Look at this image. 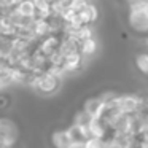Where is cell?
I'll return each mask as SVG.
<instances>
[{"label": "cell", "instance_id": "obj_1", "mask_svg": "<svg viewBox=\"0 0 148 148\" xmlns=\"http://www.w3.org/2000/svg\"><path fill=\"white\" fill-rule=\"evenodd\" d=\"M64 83V78L58 77V75L51 73V72H42V73H34L30 75V80L27 88L34 91V92L40 94V96H54L59 92Z\"/></svg>", "mask_w": 148, "mask_h": 148}, {"label": "cell", "instance_id": "obj_2", "mask_svg": "<svg viewBox=\"0 0 148 148\" xmlns=\"http://www.w3.org/2000/svg\"><path fill=\"white\" fill-rule=\"evenodd\" d=\"M127 26L134 34L142 37L148 35V10L145 0L131 2L127 8Z\"/></svg>", "mask_w": 148, "mask_h": 148}, {"label": "cell", "instance_id": "obj_3", "mask_svg": "<svg viewBox=\"0 0 148 148\" xmlns=\"http://www.w3.org/2000/svg\"><path fill=\"white\" fill-rule=\"evenodd\" d=\"M84 62H86V58L81 54V51H77V53H72V54L65 56L62 69H64L65 75L69 77V75H73L77 72H80L83 69Z\"/></svg>", "mask_w": 148, "mask_h": 148}, {"label": "cell", "instance_id": "obj_4", "mask_svg": "<svg viewBox=\"0 0 148 148\" xmlns=\"http://www.w3.org/2000/svg\"><path fill=\"white\" fill-rule=\"evenodd\" d=\"M49 145H51V148H72L73 142H72V137L69 134V129H54L49 134Z\"/></svg>", "mask_w": 148, "mask_h": 148}, {"label": "cell", "instance_id": "obj_5", "mask_svg": "<svg viewBox=\"0 0 148 148\" xmlns=\"http://www.w3.org/2000/svg\"><path fill=\"white\" fill-rule=\"evenodd\" d=\"M88 129H89V134L91 137H99V138H108L113 135V131L112 127H110L108 124H107L105 121H103L102 118H92V121L89 123V126H88Z\"/></svg>", "mask_w": 148, "mask_h": 148}, {"label": "cell", "instance_id": "obj_6", "mask_svg": "<svg viewBox=\"0 0 148 148\" xmlns=\"http://www.w3.org/2000/svg\"><path fill=\"white\" fill-rule=\"evenodd\" d=\"M61 38H62V37L58 35V34H51V35L45 37V38H40L38 42H37V48H38L43 54H46L49 58L53 53H56L59 49Z\"/></svg>", "mask_w": 148, "mask_h": 148}, {"label": "cell", "instance_id": "obj_7", "mask_svg": "<svg viewBox=\"0 0 148 148\" xmlns=\"http://www.w3.org/2000/svg\"><path fill=\"white\" fill-rule=\"evenodd\" d=\"M78 18H80L81 24L92 26V24H96L97 19H99V8H97L92 2H89L86 7L81 8V10L78 11Z\"/></svg>", "mask_w": 148, "mask_h": 148}, {"label": "cell", "instance_id": "obj_8", "mask_svg": "<svg viewBox=\"0 0 148 148\" xmlns=\"http://www.w3.org/2000/svg\"><path fill=\"white\" fill-rule=\"evenodd\" d=\"M103 107H105V102L100 99V96H91V97H88V99L83 102V108L86 110L92 118L100 116Z\"/></svg>", "mask_w": 148, "mask_h": 148}, {"label": "cell", "instance_id": "obj_9", "mask_svg": "<svg viewBox=\"0 0 148 148\" xmlns=\"http://www.w3.org/2000/svg\"><path fill=\"white\" fill-rule=\"evenodd\" d=\"M34 32H35L37 38H45V37L51 35L53 32V26H51V21L49 18H37L35 24H34Z\"/></svg>", "mask_w": 148, "mask_h": 148}, {"label": "cell", "instance_id": "obj_10", "mask_svg": "<svg viewBox=\"0 0 148 148\" xmlns=\"http://www.w3.org/2000/svg\"><path fill=\"white\" fill-rule=\"evenodd\" d=\"M61 45H59V51L62 53L64 56H69L72 53H77L80 51V42L73 37H69V35H61Z\"/></svg>", "mask_w": 148, "mask_h": 148}, {"label": "cell", "instance_id": "obj_11", "mask_svg": "<svg viewBox=\"0 0 148 148\" xmlns=\"http://www.w3.org/2000/svg\"><path fill=\"white\" fill-rule=\"evenodd\" d=\"M14 11L26 18H37V7L34 0H21L14 5Z\"/></svg>", "mask_w": 148, "mask_h": 148}, {"label": "cell", "instance_id": "obj_12", "mask_svg": "<svg viewBox=\"0 0 148 148\" xmlns=\"http://www.w3.org/2000/svg\"><path fill=\"white\" fill-rule=\"evenodd\" d=\"M97 46H99V43H97L96 37H89V38L80 42V51L86 59H89L97 53Z\"/></svg>", "mask_w": 148, "mask_h": 148}, {"label": "cell", "instance_id": "obj_13", "mask_svg": "<svg viewBox=\"0 0 148 148\" xmlns=\"http://www.w3.org/2000/svg\"><path fill=\"white\" fill-rule=\"evenodd\" d=\"M134 65L137 69V72L143 77H148V49L140 51L135 54L134 58Z\"/></svg>", "mask_w": 148, "mask_h": 148}, {"label": "cell", "instance_id": "obj_14", "mask_svg": "<svg viewBox=\"0 0 148 148\" xmlns=\"http://www.w3.org/2000/svg\"><path fill=\"white\" fill-rule=\"evenodd\" d=\"M37 7V18H51V0H34Z\"/></svg>", "mask_w": 148, "mask_h": 148}, {"label": "cell", "instance_id": "obj_15", "mask_svg": "<svg viewBox=\"0 0 148 148\" xmlns=\"http://www.w3.org/2000/svg\"><path fill=\"white\" fill-rule=\"evenodd\" d=\"M92 121V116L89 115V113L86 112V110L81 107L78 112H75L73 118H72V123H75V124H80V126H89V123Z\"/></svg>", "mask_w": 148, "mask_h": 148}, {"label": "cell", "instance_id": "obj_16", "mask_svg": "<svg viewBox=\"0 0 148 148\" xmlns=\"http://www.w3.org/2000/svg\"><path fill=\"white\" fill-rule=\"evenodd\" d=\"M83 148H110V143L107 138H99V137H89L84 142Z\"/></svg>", "mask_w": 148, "mask_h": 148}, {"label": "cell", "instance_id": "obj_17", "mask_svg": "<svg viewBox=\"0 0 148 148\" xmlns=\"http://www.w3.org/2000/svg\"><path fill=\"white\" fill-rule=\"evenodd\" d=\"M10 103H11V99H10V96H8V94H0V110L8 108V107H10Z\"/></svg>", "mask_w": 148, "mask_h": 148}, {"label": "cell", "instance_id": "obj_18", "mask_svg": "<svg viewBox=\"0 0 148 148\" xmlns=\"http://www.w3.org/2000/svg\"><path fill=\"white\" fill-rule=\"evenodd\" d=\"M145 46H147V49H148V35L145 37Z\"/></svg>", "mask_w": 148, "mask_h": 148}, {"label": "cell", "instance_id": "obj_19", "mask_svg": "<svg viewBox=\"0 0 148 148\" xmlns=\"http://www.w3.org/2000/svg\"><path fill=\"white\" fill-rule=\"evenodd\" d=\"M2 89H5V86L2 84V81H0V91H2Z\"/></svg>", "mask_w": 148, "mask_h": 148}, {"label": "cell", "instance_id": "obj_20", "mask_svg": "<svg viewBox=\"0 0 148 148\" xmlns=\"http://www.w3.org/2000/svg\"><path fill=\"white\" fill-rule=\"evenodd\" d=\"M126 2H127V3H131V2H135V0H126Z\"/></svg>", "mask_w": 148, "mask_h": 148}]
</instances>
